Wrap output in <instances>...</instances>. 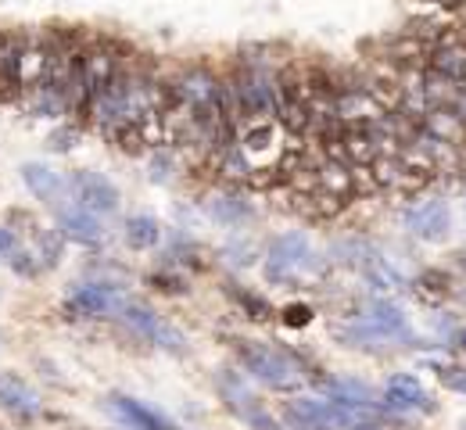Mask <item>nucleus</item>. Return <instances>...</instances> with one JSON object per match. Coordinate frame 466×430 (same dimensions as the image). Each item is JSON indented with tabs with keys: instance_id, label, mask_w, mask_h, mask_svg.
Here are the masks:
<instances>
[{
	"instance_id": "obj_1",
	"label": "nucleus",
	"mask_w": 466,
	"mask_h": 430,
	"mask_svg": "<svg viewBox=\"0 0 466 430\" xmlns=\"http://www.w3.org/2000/svg\"><path fill=\"white\" fill-rule=\"evenodd\" d=\"M237 359L244 363V369H248L255 380H262V384H269V387H277V391H294V387L301 384L298 363H294L291 355L269 348V345L237 341Z\"/></svg>"
},
{
	"instance_id": "obj_2",
	"label": "nucleus",
	"mask_w": 466,
	"mask_h": 430,
	"mask_svg": "<svg viewBox=\"0 0 466 430\" xmlns=\"http://www.w3.org/2000/svg\"><path fill=\"white\" fill-rule=\"evenodd\" d=\"M345 337L370 345V341H409L412 334H409V319L402 315V308H395L391 302H373L366 308L362 323L349 330Z\"/></svg>"
},
{
	"instance_id": "obj_3",
	"label": "nucleus",
	"mask_w": 466,
	"mask_h": 430,
	"mask_svg": "<svg viewBox=\"0 0 466 430\" xmlns=\"http://www.w3.org/2000/svg\"><path fill=\"white\" fill-rule=\"evenodd\" d=\"M309 262H312L309 237L305 234H284L266 251V276L273 284H284V280H294L301 269H309Z\"/></svg>"
},
{
	"instance_id": "obj_4",
	"label": "nucleus",
	"mask_w": 466,
	"mask_h": 430,
	"mask_svg": "<svg viewBox=\"0 0 466 430\" xmlns=\"http://www.w3.org/2000/svg\"><path fill=\"white\" fill-rule=\"evenodd\" d=\"M68 194L79 208L94 212V215H112L118 208V190L108 176L101 173H90V169H79L68 176Z\"/></svg>"
},
{
	"instance_id": "obj_5",
	"label": "nucleus",
	"mask_w": 466,
	"mask_h": 430,
	"mask_svg": "<svg viewBox=\"0 0 466 430\" xmlns=\"http://www.w3.org/2000/svg\"><path fill=\"white\" fill-rule=\"evenodd\" d=\"M118 319L126 323V326H133L140 337H147V341H155V345H162L166 352H183L187 348V337L176 330L173 323H166V319H158L151 308L144 305H126L118 312Z\"/></svg>"
},
{
	"instance_id": "obj_6",
	"label": "nucleus",
	"mask_w": 466,
	"mask_h": 430,
	"mask_svg": "<svg viewBox=\"0 0 466 430\" xmlns=\"http://www.w3.org/2000/svg\"><path fill=\"white\" fill-rule=\"evenodd\" d=\"M65 308L76 319H83V315H112V312L126 308V298L112 284H83V287L72 291V298L65 302Z\"/></svg>"
},
{
	"instance_id": "obj_7",
	"label": "nucleus",
	"mask_w": 466,
	"mask_h": 430,
	"mask_svg": "<svg viewBox=\"0 0 466 430\" xmlns=\"http://www.w3.org/2000/svg\"><path fill=\"white\" fill-rule=\"evenodd\" d=\"M219 387H223L227 405H230L240 420H248L251 427H258V430H280V424H277V420H273V416L255 402L251 387H248L240 376H233V373H219Z\"/></svg>"
},
{
	"instance_id": "obj_8",
	"label": "nucleus",
	"mask_w": 466,
	"mask_h": 430,
	"mask_svg": "<svg viewBox=\"0 0 466 430\" xmlns=\"http://www.w3.org/2000/svg\"><path fill=\"white\" fill-rule=\"evenodd\" d=\"M58 230L68 237V241H76V245L83 247H97L105 245V223H101V215H94V212H86V208H72V205H61L58 208Z\"/></svg>"
},
{
	"instance_id": "obj_9",
	"label": "nucleus",
	"mask_w": 466,
	"mask_h": 430,
	"mask_svg": "<svg viewBox=\"0 0 466 430\" xmlns=\"http://www.w3.org/2000/svg\"><path fill=\"white\" fill-rule=\"evenodd\" d=\"M334 112L345 125H373L388 115V108L366 90V86H355V90H345L338 101H334Z\"/></svg>"
},
{
	"instance_id": "obj_10",
	"label": "nucleus",
	"mask_w": 466,
	"mask_h": 430,
	"mask_svg": "<svg viewBox=\"0 0 466 430\" xmlns=\"http://www.w3.org/2000/svg\"><path fill=\"white\" fill-rule=\"evenodd\" d=\"M449 205L445 201H423L406 212V226L420 237V241H445L449 237Z\"/></svg>"
},
{
	"instance_id": "obj_11",
	"label": "nucleus",
	"mask_w": 466,
	"mask_h": 430,
	"mask_svg": "<svg viewBox=\"0 0 466 430\" xmlns=\"http://www.w3.org/2000/svg\"><path fill=\"white\" fill-rule=\"evenodd\" d=\"M22 184L33 190L36 201H44V205H51V208H61V205H65L68 184L61 180L58 169H51V165H44V162L22 165Z\"/></svg>"
},
{
	"instance_id": "obj_12",
	"label": "nucleus",
	"mask_w": 466,
	"mask_h": 430,
	"mask_svg": "<svg viewBox=\"0 0 466 430\" xmlns=\"http://www.w3.org/2000/svg\"><path fill=\"white\" fill-rule=\"evenodd\" d=\"M431 72L445 75L452 86L466 90V44L460 36L438 40V47H434V55H431Z\"/></svg>"
},
{
	"instance_id": "obj_13",
	"label": "nucleus",
	"mask_w": 466,
	"mask_h": 430,
	"mask_svg": "<svg viewBox=\"0 0 466 430\" xmlns=\"http://www.w3.org/2000/svg\"><path fill=\"white\" fill-rule=\"evenodd\" d=\"M108 402L133 430H179L166 413H158V409H151V405H144V402H137L129 395H112Z\"/></svg>"
},
{
	"instance_id": "obj_14",
	"label": "nucleus",
	"mask_w": 466,
	"mask_h": 430,
	"mask_svg": "<svg viewBox=\"0 0 466 430\" xmlns=\"http://www.w3.org/2000/svg\"><path fill=\"white\" fill-rule=\"evenodd\" d=\"M384 405L388 409H431V398H427V391L420 387V380L416 376H409V373H399V376H391L388 380V387H384Z\"/></svg>"
},
{
	"instance_id": "obj_15",
	"label": "nucleus",
	"mask_w": 466,
	"mask_h": 430,
	"mask_svg": "<svg viewBox=\"0 0 466 430\" xmlns=\"http://www.w3.org/2000/svg\"><path fill=\"white\" fill-rule=\"evenodd\" d=\"M0 409H11L18 416H33L40 409V398L18 373H0Z\"/></svg>"
},
{
	"instance_id": "obj_16",
	"label": "nucleus",
	"mask_w": 466,
	"mask_h": 430,
	"mask_svg": "<svg viewBox=\"0 0 466 430\" xmlns=\"http://www.w3.org/2000/svg\"><path fill=\"white\" fill-rule=\"evenodd\" d=\"M51 65H55V55L47 47H22L18 51V83L22 90H36L51 79Z\"/></svg>"
},
{
	"instance_id": "obj_17",
	"label": "nucleus",
	"mask_w": 466,
	"mask_h": 430,
	"mask_svg": "<svg viewBox=\"0 0 466 430\" xmlns=\"http://www.w3.org/2000/svg\"><path fill=\"white\" fill-rule=\"evenodd\" d=\"M355 265L362 269V276L377 287V291H399L402 287V276H399V269L388 262V258H380L377 251H370V247H359V258H355Z\"/></svg>"
},
{
	"instance_id": "obj_18",
	"label": "nucleus",
	"mask_w": 466,
	"mask_h": 430,
	"mask_svg": "<svg viewBox=\"0 0 466 430\" xmlns=\"http://www.w3.org/2000/svg\"><path fill=\"white\" fill-rule=\"evenodd\" d=\"M312 194H327V197L345 205V197L355 194V180H351V173L341 162H327V165L316 169V190Z\"/></svg>"
},
{
	"instance_id": "obj_19",
	"label": "nucleus",
	"mask_w": 466,
	"mask_h": 430,
	"mask_svg": "<svg viewBox=\"0 0 466 430\" xmlns=\"http://www.w3.org/2000/svg\"><path fill=\"white\" fill-rule=\"evenodd\" d=\"M162 230H158V219L155 215H129L126 219V245L133 251H147V247L158 245Z\"/></svg>"
},
{
	"instance_id": "obj_20",
	"label": "nucleus",
	"mask_w": 466,
	"mask_h": 430,
	"mask_svg": "<svg viewBox=\"0 0 466 430\" xmlns=\"http://www.w3.org/2000/svg\"><path fill=\"white\" fill-rule=\"evenodd\" d=\"M327 395L334 402H345V405H355V409H370L373 405V391L366 384H355V380H330L327 384Z\"/></svg>"
},
{
	"instance_id": "obj_21",
	"label": "nucleus",
	"mask_w": 466,
	"mask_h": 430,
	"mask_svg": "<svg viewBox=\"0 0 466 430\" xmlns=\"http://www.w3.org/2000/svg\"><path fill=\"white\" fill-rule=\"evenodd\" d=\"M208 212H212V219H219L223 226H237V223L251 219V208H248L240 197H233V194L212 197V201H208Z\"/></svg>"
},
{
	"instance_id": "obj_22",
	"label": "nucleus",
	"mask_w": 466,
	"mask_h": 430,
	"mask_svg": "<svg viewBox=\"0 0 466 430\" xmlns=\"http://www.w3.org/2000/svg\"><path fill=\"white\" fill-rule=\"evenodd\" d=\"M416 291H420V298L438 302V298H445V295H449V280H445L441 273H423V276L416 280Z\"/></svg>"
},
{
	"instance_id": "obj_23",
	"label": "nucleus",
	"mask_w": 466,
	"mask_h": 430,
	"mask_svg": "<svg viewBox=\"0 0 466 430\" xmlns=\"http://www.w3.org/2000/svg\"><path fill=\"white\" fill-rule=\"evenodd\" d=\"M280 319H284L288 326H294V330H298V326H309V323H312V308L301 305V302H294V305H288L284 312H280Z\"/></svg>"
},
{
	"instance_id": "obj_24",
	"label": "nucleus",
	"mask_w": 466,
	"mask_h": 430,
	"mask_svg": "<svg viewBox=\"0 0 466 430\" xmlns=\"http://www.w3.org/2000/svg\"><path fill=\"white\" fill-rule=\"evenodd\" d=\"M237 298H240V305L248 308L251 319H269V302H266V298H255V295H248V291H240Z\"/></svg>"
},
{
	"instance_id": "obj_25",
	"label": "nucleus",
	"mask_w": 466,
	"mask_h": 430,
	"mask_svg": "<svg viewBox=\"0 0 466 430\" xmlns=\"http://www.w3.org/2000/svg\"><path fill=\"white\" fill-rule=\"evenodd\" d=\"M438 376H441V384H445V387H452V391L466 395V369H460V366H441V369H438Z\"/></svg>"
},
{
	"instance_id": "obj_26",
	"label": "nucleus",
	"mask_w": 466,
	"mask_h": 430,
	"mask_svg": "<svg viewBox=\"0 0 466 430\" xmlns=\"http://www.w3.org/2000/svg\"><path fill=\"white\" fill-rule=\"evenodd\" d=\"M15 255H22V245H18V237H15L7 226H0V258L11 265V262H15Z\"/></svg>"
},
{
	"instance_id": "obj_27",
	"label": "nucleus",
	"mask_w": 466,
	"mask_h": 430,
	"mask_svg": "<svg viewBox=\"0 0 466 430\" xmlns=\"http://www.w3.org/2000/svg\"><path fill=\"white\" fill-rule=\"evenodd\" d=\"M40 255H44V262H55L61 255V241L58 234H40Z\"/></svg>"
},
{
	"instance_id": "obj_28",
	"label": "nucleus",
	"mask_w": 466,
	"mask_h": 430,
	"mask_svg": "<svg viewBox=\"0 0 466 430\" xmlns=\"http://www.w3.org/2000/svg\"><path fill=\"white\" fill-rule=\"evenodd\" d=\"M72 140H76V129H72V133H55L51 147H55V151H68V147H72Z\"/></svg>"
},
{
	"instance_id": "obj_29",
	"label": "nucleus",
	"mask_w": 466,
	"mask_h": 430,
	"mask_svg": "<svg viewBox=\"0 0 466 430\" xmlns=\"http://www.w3.org/2000/svg\"><path fill=\"white\" fill-rule=\"evenodd\" d=\"M427 4H445V7H460L463 0H427Z\"/></svg>"
},
{
	"instance_id": "obj_30",
	"label": "nucleus",
	"mask_w": 466,
	"mask_h": 430,
	"mask_svg": "<svg viewBox=\"0 0 466 430\" xmlns=\"http://www.w3.org/2000/svg\"><path fill=\"white\" fill-rule=\"evenodd\" d=\"M349 430H384V427H377V424H355V427Z\"/></svg>"
},
{
	"instance_id": "obj_31",
	"label": "nucleus",
	"mask_w": 466,
	"mask_h": 430,
	"mask_svg": "<svg viewBox=\"0 0 466 430\" xmlns=\"http://www.w3.org/2000/svg\"><path fill=\"white\" fill-rule=\"evenodd\" d=\"M460 341H463V348H466V330H463V334H460Z\"/></svg>"
},
{
	"instance_id": "obj_32",
	"label": "nucleus",
	"mask_w": 466,
	"mask_h": 430,
	"mask_svg": "<svg viewBox=\"0 0 466 430\" xmlns=\"http://www.w3.org/2000/svg\"><path fill=\"white\" fill-rule=\"evenodd\" d=\"M460 430H466V420H463V427H460Z\"/></svg>"
}]
</instances>
